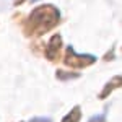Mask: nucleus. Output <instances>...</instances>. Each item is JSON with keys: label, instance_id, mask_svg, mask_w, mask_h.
<instances>
[{"label": "nucleus", "instance_id": "5", "mask_svg": "<svg viewBox=\"0 0 122 122\" xmlns=\"http://www.w3.org/2000/svg\"><path fill=\"white\" fill-rule=\"evenodd\" d=\"M80 119H81V109H80V106H75V107H72V111L62 119V122H80Z\"/></svg>", "mask_w": 122, "mask_h": 122}, {"label": "nucleus", "instance_id": "4", "mask_svg": "<svg viewBox=\"0 0 122 122\" xmlns=\"http://www.w3.org/2000/svg\"><path fill=\"white\" fill-rule=\"evenodd\" d=\"M119 86H121V76L117 75V76H114L109 83H106V86L103 88V91H101V94H99V99H106V98L112 93L116 88H119Z\"/></svg>", "mask_w": 122, "mask_h": 122}, {"label": "nucleus", "instance_id": "2", "mask_svg": "<svg viewBox=\"0 0 122 122\" xmlns=\"http://www.w3.org/2000/svg\"><path fill=\"white\" fill-rule=\"evenodd\" d=\"M96 62V56L93 54H76L75 49L72 46H68L65 49V54H64V64L70 68H76V70H81L86 67L93 65Z\"/></svg>", "mask_w": 122, "mask_h": 122}, {"label": "nucleus", "instance_id": "10", "mask_svg": "<svg viewBox=\"0 0 122 122\" xmlns=\"http://www.w3.org/2000/svg\"><path fill=\"white\" fill-rule=\"evenodd\" d=\"M31 2H33V3H34V2H38V0H31Z\"/></svg>", "mask_w": 122, "mask_h": 122}, {"label": "nucleus", "instance_id": "6", "mask_svg": "<svg viewBox=\"0 0 122 122\" xmlns=\"http://www.w3.org/2000/svg\"><path fill=\"white\" fill-rule=\"evenodd\" d=\"M56 76L60 80V81H67V80H72V78H78L80 73H73V72H65L62 68H59L56 72Z\"/></svg>", "mask_w": 122, "mask_h": 122}, {"label": "nucleus", "instance_id": "8", "mask_svg": "<svg viewBox=\"0 0 122 122\" xmlns=\"http://www.w3.org/2000/svg\"><path fill=\"white\" fill-rule=\"evenodd\" d=\"M29 122H52V119H49V117H33Z\"/></svg>", "mask_w": 122, "mask_h": 122}, {"label": "nucleus", "instance_id": "7", "mask_svg": "<svg viewBox=\"0 0 122 122\" xmlns=\"http://www.w3.org/2000/svg\"><path fill=\"white\" fill-rule=\"evenodd\" d=\"M106 117H107V107H104L103 112L96 114V116H91L88 122H106Z\"/></svg>", "mask_w": 122, "mask_h": 122}, {"label": "nucleus", "instance_id": "9", "mask_svg": "<svg viewBox=\"0 0 122 122\" xmlns=\"http://www.w3.org/2000/svg\"><path fill=\"white\" fill-rule=\"evenodd\" d=\"M23 2H25V0H15V5H16V7H18V5H21V3H23Z\"/></svg>", "mask_w": 122, "mask_h": 122}, {"label": "nucleus", "instance_id": "3", "mask_svg": "<svg viewBox=\"0 0 122 122\" xmlns=\"http://www.w3.org/2000/svg\"><path fill=\"white\" fill-rule=\"evenodd\" d=\"M60 49H62V36L60 34H54L52 38L49 39V42H47L44 56H46L47 60L57 62L60 59Z\"/></svg>", "mask_w": 122, "mask_h": 122}, {"label": "nucleus", "instance_id": "1", "mask_svg": "<svg viewBox=\"0 0 122 122\" xmlns=\"http://www.w3.org/2000/svg\"><path fill=\"white\" fill-rule=\"evenodd\" d=\"M60 23V10L51 5L44 3L39 5L28 15V18L23 21V33L28 38H38L47 33L49 29L56 28Z\"/></svg>", "mask_w": 122, "mask_h": 122}]
</instances>
